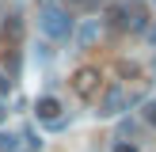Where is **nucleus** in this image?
<instances>
[{"instance_id":"nucleus-1","label":"nucleus","mask_w":156,"mask_h":152,"mask_svg":"<svg viewBox=\"0 0 156 152\" xmlns=\"http://www.w3.org/2000/svg\"><path fill=\"white\" fill-rule=\"evenodd\" d=\"M38 27H42L46 38L53 42H69L76 34V19H73V8L61 4V0H46L42 12H38Z\"/></svg>"},{"instance_id":"nucleus-2","label":"nucleus","mask_w":156,"mask_h":152,"mask_svg":"<svg viewBox=\"0 0 156 152\" xmlns=\"http://www.w3.org/2000/svg\"><path fill=\"white\" fill-rule=\"evenodd\" d=\"M99 84H103V72H99L95 65H84V68L73 72V91L80 99H95L99 95Z\"/></svg>"},{"instance_id":"nucleus-3","label":"nucleus","mask_w":156,"mask_h":152,"mask_svg":"<svg viewBox=\"0 0 156 152\" xmlns=\"http://www.w3.org/2000/svg\"><path fill=\"white\" fill-rule=\"evenodd\" d=\"M0 42H4V50H19L23 46V19L19 15H0Z\"/></svg>"},{"instance_id":"nucleus-4","label":"nucleus","mask_w":156,"mask_h":152,"mask_svg":"<svg viewBox=\"0 0 156 152\" xmlns=\"http://www.w3.org/2000/svg\"><path fill=\"white\" fill-rule=\"evenodd\" d=\"M126 30H133V34L149 30V4L145 0H129L126 4Z\"/></svg>"},{"instance_id":"nucleus-5","label":"nucleus","mask_w":156,"mask_h":152,"mask_svg":"<svg viewBox=\"0 0 156 152\" xmlns=\"http://www.w3.org/2000/svg\"><path fill=\"white\" fill-rule=\"evenodd\" d=\"M126 103H129V99H126L122 88H107L103 95H99V114H103V118H114V114L126 110Z\"/></svg>"},{"instance_id":"nucleus-6","label":"nucleus","mask_w":156,"mask_h":152,"mask_svg":"<svg viewBox=\"0 0 156 152\" xmlns=\"http://www.w3.org/2000/svg\"><path fill=\"white\" fill-rule=\"evenodd\" d=\"M34 114H38V122H46V126H53V129L65 126V118H61V103L53 95H42V99H38V103H34Z\"/></svg>"},{"instance_id":"nucleus-7","label":"nucleus","mask_w":156,"mask_h":152,"mask_svg":"<svg viewBox=\"0 0 156 152\" xmlns=\"http://www.w3.org/2000/svg\"><path fill=\"white\" fill-rule=\"evenodd\" d=\"M95 38H99V19H88V23L80 27V34H76V42H80V50H91Z\"/></svg>"},{"instance_id":"nucleus-8","label":"nucleus","mask_w":156,"mask_h":152,"mask_svg":"<svg viewBox=\"0 0 156 152\" xmlns=\"http://www.w3.org/2000/svg\"><path fill=\"white\" fill-rule=\"evenodd\" d=\"M107 19H111V27H118V30H126V4H114L111 12H107Z\"/></svg>"},{"instance_id":"nucleus-9","label":"nucleus","mask_w":156,"mask_h":152,"mask_svg":"<svg viewBox=\"0 0 156 152\" xmlns=\"http://www.w3.org/2000/svg\"><path fill=\"white\" fill-rule=\"evenodd\" d=\"M15 148H19V141L12 133H0V152H15Z\"/></svg>"},{"instance_id":"nucleus-10","label":"nucleus","mask_w":156,"mask_h":152,"mask_svg":"<svg viewBox=\"0 0 156 152\" xmlns=\"http://www.w3.org/2000/svg\"><path fill=\"white\" fill-rule=\"evenodd\" d=\"M145 122H149V126H156V99H149V103H145Z\"/></svg>"},{"instance_id":"nucleus-11","label":"nucleus","mask_w":156,"mask_h":152,"mask_svg":"<svg viewBox=\"0 0 156 152\" xmlns=\"http://www.w3.org/2000/svg\"><path fill=\"white\" fill-rule=\"evenodd\" d=\"M114 152H137V144H126V141H118V144H114Z\"/></svg>"},{"instance_id":"nucleus-12","label":"nucleus","mask_w":156,"mask_h":152,"mask_svg":"<svg viewBox=\"0 0 156 152\" xmlns=\"http://www.w3.org/2000/svg\"><path fill=\"white\" fill-rule=\"evenodd\" d=\"M65 4H76V8H95V0H65Z\"/></svg>"},{"instance_id":"nucleus-13","label":"nucleus","mask_w":156,"mask_h":152,"mask_svg":"<svg viewBox=\"0 0 156 152\" xmlns=\"http://www.w3.org/2000/svg\"><path fill=\"white\" fill-rule=\"evenodd\" d=\"M149 42H152V46H156V27H152V30H149Z\"/></svg>"},{"instance_id":"nucleus-14","label":"nucleus","mask_w":156,"mask_h":152,"mask_svg":"<svg viewBox=\"0 0 156 152\" xmlns=\"http://www.w3.org/2000/svg\"><path fill=\"white\" fill-rule=\"evenodd\" d=\"M4 114H8V110H4V103H0V122H4Z\"/></svg>"}]
</instances>
